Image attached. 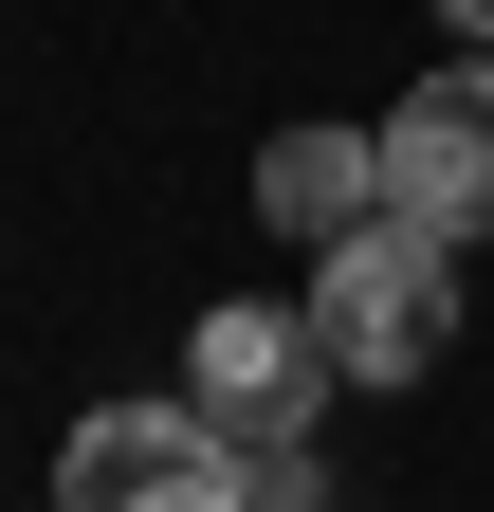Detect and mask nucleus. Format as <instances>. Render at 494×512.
<instances>
[{"label": "nucleus", "instance_id": "3", "mask_svg": "<svg viewBox=\"0 0 494 512\" xmlns=\"http://www.w3.org/2000/svg\"><path fill=\"white\" fill-rule=\"evenodd\" d=\"M312 384H348L312 311H202L183 330V403L220 439H312Z\"/></svg>", "mask_w": 494, "mask_h": 512}, {"label": "nucleus", "instance_id": "7", "mask_svg": "<svg viewBox=\"0 0 494 512\" xmlns=\"http://www.w3.org/2000/svg\"><path fill=\"white\" fill-rule=\"evenodd\" d=\"M440 19H458V37H494V0H440Z\"/></svg>", "mask_w": 494, "mask_h": 512}, {"label": "nucleus", "instance_id": "6", "mask_svg": "<svg viewBox=\"0 0 494 512\" xmlns=\"http://www.w3.org/2000/svg\"><path fill=\"white\" fill-rule=\"evenodd\" d=\"M330 494V458H312V439H257V512H312Z\"/></svg>", "mask_w": 494, "mask_h": 512}, {"label": "nucleus", "instance_id": "1", "mask_svg": "<svg viewBox=\"0 0 494 512\" xmlns=\"http://www.w3.org/2000/svg\"><path fill=\"white\" fill-rule=\"evenodd\" d=\"M312 330L348 384H421L458 348V238H421V220H366L330 275H312Z\"/></svg>", "mask_w": 494, "mask_h": 512}, {"label": "nucleus", "instance_id": "5", "mask_svg": "<svg viewBox=\"0 0 494 512\" xmlns=\"http://www.w3.org/2000/svg\"><path fill=\"white\" fill-rule=\"evenodd\" d=\"M257 220L312 238V256H348L366 220H385V128H275L257 147Z\"/></svg>", "mask_w": 494, "mask_h": 512}, {"label": "nucleus", "instance_id": "2", "mask_svg": "<svg viewBox=\"0 0 494 512\" xmlns=\"http://www.w3.org/2000/svg\"><path fill=\"white\" fill-rule=\"evenodd\" d=\"M55 512H257V458H238L202 403H110V421H74V458H55Z\"/></svg>", "mask_w": 494, "mask_h": 512}, {"label": "nucleus", "instance_id": "4", "mask_svg": "<svg viewBox=\"0 0 494 512\" xmlns=\"http://www.w3.org/2000/svg\"><path fill=\"white\" fill-rule=\"evenodd\" d=\"M385 220L494 238V74H421V92L385 110Z\"/></svg>", "mask_w": 494, "mask_h": 512}]
</instances>
